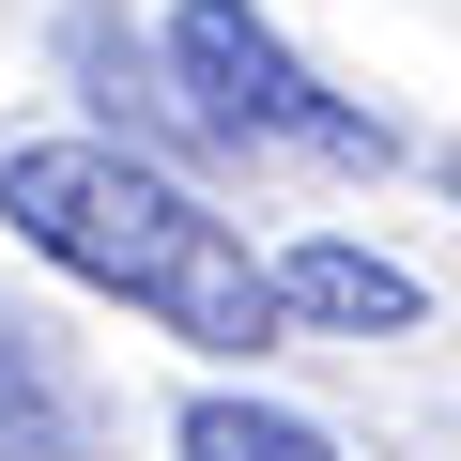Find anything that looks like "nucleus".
I'll use <instances>...</instances> for the list:
<instances>
[{"mask_svg":"<svg viewBox=\"0 0 461 461\" xmlns=\"http://www.w3.org/2000/svg\"><path fill=\"white\" fill-rule=\"evenodd\" d=\"M0 461H93V430H77V400L47 384L32 323H0Z\"/></svg>","mask_w":461,"mask_h":461,"instance_id":"nucleus-6","label":"nucleus"},{"mask_svg":"<svg viewBox=\"0 0 461 461\" xmlns=\"http://www.w3.org/2000/svg\"><path fill=\"white\" fill-rule=\"evenodd\" d=\"M169 77H185V108L230 154H308V169H384L400 154L354 93L308 77V47L262 16V0H169Z\"/></svg>","mask_w":461,"mask_h":461,"instance_id":"nucleus-2","label":"nucleus"},{"mask_svg":"<svg viewBox=\"0 0 461 461\" xmlns=\"http://www.w3.org/2000/svg\"><path fill=\"white\" fill-rule=\"evenodd\" d=\"M446 200H461V154H446Z\"/></svg>","mask_w":461,"mask_h":461,"instance_id":"nucleus-7","label":"nucleus"},{"mask_svg":"<svg viewBox=\"0 0 461 461\" xmlns=\"http://www.w3.org/2000/svg\"><path fill=\"white\" fill-rule=\"evenodd\" d=\"M277 308H293L308 339H415V323H430L415 262H384V247H339V230L277 247Z\"/></svg>","mask_w":461,"mask_h":461,"instance_id":"nucleus-3","label":"nucleus"},{"mask_svg":"<svg viewBox=\"0 0 461 461\" xmlns=\"http://www.w3.org/2000/svg\"><path fill=\"white\" fill-rule=\"evenodd\" d=\"M0 230H16L32 262H62L77 293L139 308L154 339H185V354H277L293 339L277 262L185 169H154L139 139H16L0 154Z\"/></svg>","mask_w":461,"mask_h":461,"instance_id":"nucleus-1","label":"nucleus"},{"mask_svg":"<svg viewBox=\"0 0 461 461\" xmlns=\"http://www.w3.org/2000/svg\"><path fill=\"white\" fill-rule=\"evenodd\" d=\"M169 446H185V461H339V430H323V415L247 400V384H200V400L169 415Z\"/></svg>","mask_w":461,"mask_h":461,"instance_id":"nucleus-5","label":"nucleus"},{"mask_svg":"<svg viewBox=\"0 0 461 461\" xmlns=\"http://www.w3.org/2000/svg\"><path fill=\"white\" fill-rule=\"evenodd\" d=\"M62 62H77V93L108 108L93 139H123V123H154V139H215V123L185 108V77H169V62H154L123 16H108V0H77V16H62Z\"/></svg>","mask_w":461,"mask_h":461,"instance_id":"nucleus-4","label":"nucleus"}]
</instances>
